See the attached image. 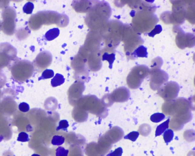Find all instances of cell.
Here are the masks:
<instances>
[{
	"label": "cell",
	"mask_w": 195,
	"mask_h": 156,
	"mask_svg": "<svg viewBox=\"0 0 195 156\" xmlns=\"http://www.w3.org/2000/svg\"><path fill=\"white\" fill-rule=\"evenodd\" d=\"M59 33L60 31L59 28H53L46 32L45 37L47 41H53L59 36Z\"/></svg>",
	"instance_id": "obj_1"
},
{
	"label": "cell",
	"mask_w": 195,
	"mask_h": 156,
	"mask_svg": "<svg viewBox=\"0 0 195 156\" xmlns=\"http://www.w3.org/2000/svg\"><path fill=\"white\" fill-rule=\"evenodd\" d=\"M63 75L59 73L56 74L51 80V85L53 87L62 85L65 81Z\"/></svg>",
	"instance_id": "obj_2"
},
{
	"label": "cell",
	"mask_w": 195,
	"mask_h": 156,
	"mask_svg": "<svg viewBox=\"0 0 195 156\" xmlns=\"http://www.w3.org/2000/svg\"><path fill=\"white\" fill-rule=\"evenodd\" d=\"M133 54L138 57L148 58V53L147 48L143 45L140 46L133 52Z\"/></svg>",
	"instance_id": "obj_3"
},
{
	"label": "cell",
	"mask_w": 195,
	"mask_h": 156,
	"mask_svg": "<svg viewBox=\"0 0 195 156\" xmlns=\"http://www.w3.org/2000/svg\"><path fill=\"white\" fill-rule=\"evenodd\" d=\"M170 119H168L166 121L161 123L158 126L156 131L155 136H160L169 128Z\"/></svg>",
	"instance_id": "obj_4"
},
{
	"label": "cell",
	"mask_w": 195,
	"mask_h": 156,
	"mask_svg": "<svg viewBox=\"0 0 195 156\" xmlns=\"http://www.w3.org/2000/svg\"><path fill=\"white\" fill-rule=\"evenodd\" d=\"M115 54L114 53H112L111 54H109L107 53H104L102 57V60H107L109 63V68L110 69H112L113 63H114V60H115Z\"/></svg>",
	"instance_id": "obj_5"
},
{
	"label": "cell",
	"mask_w": 195,
	"mask_h": 156,
	"mask_svg": "<svg viewBox=\"0 0 195 156\" xmlns=\"http://www.w3.org/2000/svg\"><path fill=\"white\" fill-rule=\"evenodd\" d=\"M54 72L52 70L46 69L43 72L41 76L39 78V81L41 80L49 79L54 77Z\"/></svg>",
	"instance_id": "obj_6"
},
{
	"label": "cell",
	"mask_w": 195,
	"mask_h": 156,
	"mask_svg": "<svg viewBox=\"0 0 195 156\" xmlns=\"http://www.w3.org/2000/svg\"><path fill=\"white\" fill-rule=\"evenodd\" d=\"M165 115L164 114L160 113H156L153 114L150 117V120L153 122L159 123L164 119Z\"/></svg>",
	"instance_id": "obj_7"
},
{
	"label": "cell",
	"mask_w": 195,
	"mask_h": 156,
	"mask_svg": "<svg viewBox=\"0 0 195 156\" xmlns=\"http://www.w3.org/2000/svg\"><path fill=\"white\" fill-rule=\"evenodd\" d=\"M163 139L166 143H169L173 139L174 133L173 131L171 129H168L165 131L163 134Z\"/></svg>",
	"instance_id": "obj_8"
},
{
	"label": "cell",
	"mask_w": 195,
	"mask_h": 156,
	"mask_svg": "<svg viewBox=\"0 0 195 156\" xmlns=\"http://www.w3.org/2000/svg\"><path fill=\"white\" fill-rule=\"evenodd\" d=\"M65 141V138L63 136L56 135L53 137L52 141V144L54 145L59 146L62 145L64 143Z\"/></svg>",
	"instance_id": "obj_9"
},
{
	"label": "cell",
	"mask_w": 195,
	"mask_h": 156,
	"mask_svg": "<svg viewBox=\"0 0 195 156\" xmlns=\"http://www.w3.org/2000/svg\"><path fill=\"white\" fill-rule=\"evenodd\" d=\"M34 8V4L31 2H28L24 6L23 10L25 13L27 14H30L33 12Z\"/></svg>",
	"instance_id": "obj_10"
},
{
	"label": "cell",
	"mask_w": 195,
	"mask_h": 156,
	"mask_svg": "<svg viewBox=\"0 0 195 156\" xmlns=\"http://www.w3.org/2000/svg\"><path fill=\"white\" fill-rule=\"evenodd\" d=\"M139 133L137 131H132L124 137L125 139H129L133 142H135L139 136Z\"/></svg>",
	"instance_id": "obj_11"
},
{
	"label": "cell",
	"mask_w": 195,
	"mask_h": 156,
	"mask_svg": "<svg viewBox=\"0 0 195 156\" xmlns=\"http://www.w3.org/2000/svg\"><path fill=\"white\" fill-rule=\"evenodd\" d=\"M69 124L67 120H61L59 122V126L56 128V131H59L60 130H62L63 131L67 130V128L69 127Z\"/></svg>",
	"instance_id": "obj_12"
},
{
	"label": "cell",
	"mask_w": 195,
	"mask_h": 156,
	"mask_svg": "<svg viewBox=\"0 0 195 156\" xmlns=\"http://www.w3.org/2000/svg\"><path fill=\"white\" fill-rule=\"evenodd\" d=\"M69 151L62 147H59L56 150V156H68Z\"/></svg>",
	"instance_id": "obj_13"
},
{
	"label": "cell",
	"mask_w": 195,
	"mask_h": 156,
	"mask_svg": "<svg viewBox=\"0 0 195 156\" xmlns=\"http://www.w3.org/2000/svg\"><path fill=\"white\" fill-rule=\"evenodd\" d=\"M18 141L26 142L29 141V135L25 132H22L19 134L17 138Z\"/></svg>",
	"instance_id": "obj_14"
},
{
	"label": "cell",
	"mask_w": 195,
	"mask_h": 156,
	"mask_svg": "<svg viewBox=\"0 0 195 156\" xmlns=\"http://www.w3.org/2000/svg\"><path fill=\"white\" fill-rule=\"evenodd\" d=\"M162 27L160 25H156L154 29L150 33L148 34L149 36L151 37H154L155 35L159 34L162 32Z\"/></svg>",
	"instance_id": "obj_15"
},
{
	"label": "cell",
	"mask_w": 195,
	"mask_h": 156,
	"mask_svg": "<svg viewBox=\"0 0 195 156\" xmlns=\"http://www.w3.org/2000/svg\"><path fill=\"white\" fill-rule=\"evenodd\" d=\"M19 110L23 112H26L29 111L30 109L29 105L26 102L21 103L19 105Z\"/></svg>",
	"instance_id": "obj_16"
},
{
	"label": "cell",
	"mask_w": 195,
	"mask_h": 156,
	"mask_svg": "<svg viewBox=\"0 0 195 156\" xmlns=\"http://www.w3.org/2000/svg\"><path fill=\"white\" fill-rule=\"evenodd\" d=\"M123 153V149L121 148H119L115 151L110 152L106 156H122Z\"/></svg>",
	"instance_id": "obj_17"
},
{
	"label": "cell",
	"mask_w": 195,
	"mask_h": 156,
	"mask_svg": "<svg viewBox=\"0 0 195 156\" xmlns=\"http://www.w3.org/2000/svg\"><path fill=\"white\" fill-rule=\"evenodd\" d=\"M41 156L39 154H32V156Z\"/></svg>",
	"instance_id": "obj_18"
}]
</instances>
